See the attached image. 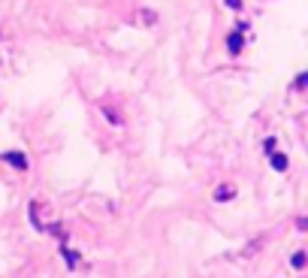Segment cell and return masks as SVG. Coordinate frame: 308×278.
Wrapping results in <instances>:
<instances>
[{"instance_id":"6da1fadb","label":"cell","mask_w":308,"mask_h":278,"mask_svg":"<svg viewBox=\"0 0 308 278\" xmlns=\"http://www.w3.org/2000/svg\"><path fill=\"white\" fill-rule=\"evenodd\" d=\"M3 160H9L15 170H28V157L21 154V151H6V154H0Z\"/></svg>"},{"instance_id":"7a4b0ae2","label":"cell","mask_w":308,"mask_h":278,"mask_svg":"<svg viewBox=\"0 0 308 278\" xmlns=\"http://www.w3.org/2000/svg\"><path fill=\"white\" fill-rule=\"evenodd\" d=\"M227 49H230L233 55H239V52H242V34H230V39H227Z\"/></svg>"},{"instance_id":"3957f363","label":"cell","mask_w":308,"mask_h":278,"mask_svg":"<svg viewBox=\"0 0 308 278\" xmlns=\"http://www.w3.org/2000/svg\"><path fill=\"white\" fill-rule=\"evenodd\" d=\"M272 170H278V173L287 170V157L284 154H272Z\"/></svg>"},{"instance_id":"277c9868","label":"cell","mask_w":308,"mask_h":278,"mask_svg":"<svg viewBox=\"0 0 308 278\" xmlns=\"http://www.w3.org/2000/svg\"><path fill=\"white\" fill-rule=\"evenodd\" d=\"M233 194H236V191H233L230 184H224V188H221V191L215 194V200H221V203H224V200H233Z\"/></svg>"},{"instance_id":"5b68a950","label":"cell","mask_w":308,"mask_h":278,"mask_svg":"<svg viewBox=\"0 0 308 278\" xmlns=\"http://www.w3.org/2000/svg\"><path fill=\"white\" fill-rule=\"evenodd\" d=\"M290 263H293V266H296V269H302V266H305V254H302V251H296V254H293V260H290Z\"/></svg>"},{"instance_id":"8992f818","label":"cell","mask_w":308,"mask_h":278,"mask_svg":"<svg viewBox=\"0 0 308 278\" xmlns=\"http://www.w3.org/2000/svg\"><path fill=\"white\" fill-rule=\"evenodd\" d=\"M64 260H67V266H76L79 263V254L76 251H64Z\"/></svg>"},{"instance_id":"52a82bcc","label":"cell","mask_w":308,"mask_h":278,"mask_svg":"<svg viewBox=\"0 0 308 278\" xmlns=\"http://www.w3.org/2000/svg\"><path fill=\"white\" fill-rule=\"evenodd\" d=\"M224 3H227L230 9H242V0H224Z\"/></svg>"}]
</instances>
